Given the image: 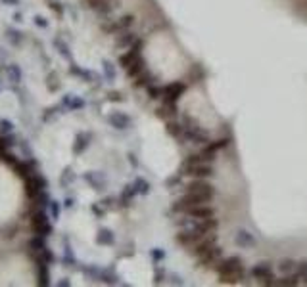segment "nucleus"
Masks as SVG:
<instances>
[{"instance_id": "obj_3", "label": "nucleus", "mask_w": 307, "mask_h": 287, "mask_svg": "<svg viewBox=\"0 0 307 287\" xmlns=\"http://www.w3.org/2000/svg\"><path fill=\"white\" fill-rule=\"evenodd\" d=\"M182 169L188 176H194V178H209L213 174V167L209 163H194V165H186Z\"/></svg>"}, {"instance_id": "obj_14", "label": "nucleus", "mask_w": 307, "mask_h": 287, "mask_svg": "<svg viewBox=\"0 0 307 287\" xmlns=\"http://www.w3.org/2000/svg\"><path fill=\"white\" fill-rule=\"evenodd\" d=\"M27 247H29V249H31V251H33L36 255V253L42 251V249H44L46 245H44V239H42V235H36V237H31V239H29Z\"/></svg>"}, {"instance_id": "obj_31", "label": "nucleus", "mask_w": 307, "mask_h": 287, "mask_svg": "<svg viewBox=\"0 0 307 287\" xmlns=\"http://www.w3.org/2000/svg\"><path fill=\"white\" fill-rule=\"evenodd\" d=\"M52 213H54V216L58 215V205L56 203H52Z\"/></svg>"}, {"instance_id": "obj_16", "label": "nucleus", "mask_w": 307, "mask_h": 287, "mask_svg": "<svg viewBox=\"0 0 307 287\" xmlns=\"http://www.w3.org/2000/svg\"><path fill=\"white\" fill-rule=\"evenodd\" d=\"M38 286H48V268H46V262H38Z\"/></svg>"}, {"instance_id": "obj_28", "label": "nucleus", "mask_w": 307, "mask_h": 287, "mask_svg": "<svg viewBox=\"0 0 307 287\" xmlns=\"http://www.w3.org/2000/svg\"><path fill=\"white\" fill-rule=\"evenodd\" d=\"M109 100H113V102H121L123 98H121V94H117V92H111V94H109Z\"/></svg>"}, {"instance_id": "obj_18", "label": "nucleus", "mask_w": 307, "mask_h": 287, "mask_svg": "<svg viewBox=\"0 0 307 287\" xmlns=\"http://www.w3.org/2000/svg\"><path fill=\"white\" fill-rule=\"evenodd\" d=\"M109 121H111V125L117 126V128H125V126L129 125V119H127L125 115H119V113L111 115V117H109Z\"/></svg>"}, {"instance_id": "obj_19", "label": "nucleus", "mask_w": 307, "mask_h": 287, "mask_svg": "<svg viewBox=\"0 0 307 287\" xmlns=\"http://www.w3.org/2000/svg\"><path fill=\"white\" fill-rule=\"evenodd\" d=\"M298 268V264L294 262V260H282L280 264H278V270L282 272V274H294Z\"/></svg>"}, {"instance_id": "obj_8", "label": "nucleus", "mask_w": 307, "mask_h": 287, "mask_svg": "<svg viewBox=\"0 0 307 287\" xmlns=\"http://www.w3.org/2000/svg\"><path fill=\"white\" fill-rule=\"evenodd\" d=\"M186 90V86L182 85V83H173V85H167L165 88H163V100L167 102V104H175L179 98L182 96V92Z\"/></svg>"}, {"instance_id": "obj_9", "label": "nucleus", "mask_w": 307, "mask_h": 287, "mask_svg": "<svg viewBox=\"0 0 307 287\" xmlns=\"http://www.w3.org/2000/svg\"><path fill=\"white\" fill-rule=\"evenodd\" d=\"M186 216H190V218H194V220H204V218H211V216H215V211L207 205V203H204V205H196V207H190L186 213Z\"/></svg>"}, {"instance_id": "obj_7", "label": "nucleus", "mask_w": 307, "mask_h": 287, "mask_svg": "<svg viewBox=\"0 0 307 287\" xmlns=\"http://www.w3.org/2000/svg\"><path fill=\"white\" fill-rule=\"evenodd\" d=\"M215 245H217L215 233H207V235H204V237L200 239L196 245H192V253H194L196 257H202L204 253H207L209 249H213Z\"/></svg>"}, {"instance_id": "obj_17", "label": "nucleus", "mask_w": 307, "mask_h": 287, "mask_svg": "<svg viewBox=\"0 0 307 287\" xmlns=\"http://www.w3.org/2000/svg\"><path fill=\"white\" fill-rule=\"evenodd\" d=\"M14 169L18 171V174L23 176V178H29V174H31V163H16Z\"/></svg>"}, {"instance_id": "obj_30", "label": "nucleus", "mask_w": 307, "mask_h": 287, "mask_svg": "<svg viewBox=\"0 0 307 287\" xmlns=\"http://www.w3.org/2000/svg\"><path fill=\"white\" fill-rule=\"evenodd\" d=\"M4 4H8V6H14V4H18V0H2Z\"/></svg>"}, {"instance_id": "obj_2", "label": "nucleus", "mask_w": 307, "mask_h": 287, "mask_svg": "<svg viewBox=\"0 0 307 287\" xmlns=\"http://www.w3.org/2000/svg\"><path fill=\"white\" fill-rule=\"evenodd\" d=\"M186 194H192V196L198 198L200 201L209 203V201L213 199V196H215V190H213V186L205 178H196L194 182H190V184L186 186Z\"/></svg>"}, {"instance_id": "obj_15", "label": "nucleus", "mask_w": 307, "mask_h": 287, "mask_svg": "<svg viewBox=\"0 0 307 287\" xmlns=\"http://www.w3.org/2000/svg\"><path fill=\"white\" fill-rule=\"evenodd\" d=\"M142 69H144V65H142V59L138 57L136 61H133V63L127 67V73H129V77H138V75L142 73Z\"/></svg>"}, {"instance_id": "obj_20", "label": "nucleus", "mask_w": 307, "mask_h": 287, "mask_svg": "<svg viewBox=\"0 0 307 287\" xmlns=\"http://www.w3.org/2000/svg\"><path fill=\"white\" fill-rule=\"evenodd\" d=\"M36 260H38V262H46V264H48V262H52V260H54V255L44 247L40 253H36Z\"/></svg>"}, {"instance_id": "obj_5", "label": "nucleus", "mask_w": 307, "mask_h": 287, "mask_svg": "<svg viewBox=\"0 0 307 287\" xmlns=\"http://www.w3.org/2000/svg\"><path fill=\"white\" fill-rule=\"evenodd\" d=\"M252 276L255 280H259V284H265V286H276L273 280V270L267 262H259L257 266L252 268Z\"/></svg>"}, {"instance_id": "obj_6", "label": "nucleus", "mask_w": 307, "mask_h": 287, "mask_svg": "<svg viewBox=\"0 0 307 287\" xmlns=\"http://www.w3.org/2000/svg\"><path fill=\"white\" fill-rule=\"evenodd\" d=\"M31 228H33L38 235H42V237L52 232V226L48 224V218H46L44 213H35V215L31 216Z\"/></svg>"}, {"instance_id": "obj_12", "label": "nucleus", "mask_w": 307, "mask_h": 287, "mask_svg": "<svg viewBox=\"0 0 307 287\" xmlns=\"http://www.w3.org/2000/svg\"><path fill=\"white\" fill-rule=\"evenodd\" d=\"M221 257V249L219 247H213V249H209L207 253H204L202 257H200V264L202 266H209V264H213V262H217V258Z\"/></svg>"}, {"instance_id": "obj_4", "label": "nucleus", "mask_w": 307, "mask_h": 287, "mask_svg": "<svg viewBox=\"0 0 307 287\" xmlns=\"http://www.w3.org/2000/svg\"><path fill=\"white\" fill-rule=\"evenodd\" d=\"M46 188V180L42 176H29L25 180V194L29 196L31 199L38 198Z\"/></svg>"}, {"instance_id": "obj_23", "label": "nucleus", "mask_w": 307, "mask_h": 287, "mask_svg": "<svg viewBox=\"0 0 307 287\" xmlns=\"http://www.w3.org/2000/svg\"><path fill=\"white\" fill-rule=\"evenodd\" d=\"M8 79H10L12 83H18L19 79H21V71H19V67H16V65H10V67H8Z\"/></svg>"}, {"instance_id": "obj_21", "label": "nucleus", "mask_w": 307, "mask_h": 287, "mask_svg": "<svg viewBox=\"0 0 307 287\" xmlns=\"http://www.w3.org/2000/svg\"><path fill=\"white\" fill-rule=\"evenodd\" d=\"M135 42V35H131V33H125V35H121L117 38V46L119 48H125L129 44H133Z\"/></svg>"}, {"instance_id": "obj_29", "label": "nucleus", "mask_w": 307, "mask_h": 287, "mask_svg": "<svg viewBox=\"0 0 307 287\" xmlns=\"http://www.w3.org/2000/svg\"><path fill=\"white\" fill-rule=\"evenodd\" d=\"M167 132L169 134H179V128H177V125H167Z\"/></svg>"}, {"instance_id": "obj_27", "label": "nucleus", "mask_w": 307, "mask_h": 287, "mask_svg": "<svg viewBox=\"0 0 307 287\" xmlns=\"http://www.w3.org/2000/svg\"><path fill=\"white\" fill-rule=\"evenodd\" d=\"M35 23L38 25V27H46V25H48V21H44V18H42V16H36Z\"/></svg>"}, {"instance_id": "obj_25", "label": "nucleus", "mask_w": 307, "mask_h": 287, "mask_svg": "<svg viewBox=\"0 0 307 287\" xmlns=\"http://www.w3.org/2000/svg\"><path fill=\"white\" fill-rule=\"evenodd\" d=\"M238 241H240V243H253L252 235H248L246 232H240V233H238Z\"/></svg>"}, {"instance_id": "obj_10", "label": "nucleus", "mask_w": 307, "mask_h": 287, "mask_svg": "<svg viewBox=\"0 0 307 287\" xmlns=\"http://www.w3.org/2000/svg\"><path fill=\"white\" fill-rule=\"evenodd\" d=\"M202 237H204V235L198 233L194 228H192V230H182V232H179V235H177V241H179L181 245H184V247H192V245H196V243H198Z\"/></svg>"}, {"instance_id": "obj_32", "label": "nucleus", "mask_w": 307, "mask_h": 287, "mask_svg": "<svg viewBox=\"0 0 307 287\" xmlns=\"http://www.w3.org/2000/svg\"><path fill=\"white\" fill-rule=\"evenodd\" d=\"M304 280H306V284H307V272L304 274Z\"/></svg>"}, {"instance_id": "obj_24", "label": "nucleus", "mask_w": 307, "mask_h": 287, "mask_svg": "<svg viewBox=\"0 0 307 287\" xmlns=\"http://www.w3.org/2000/svg\"><path fill=\"white\" fill-rule=\"evenodd\" d=\"M113 241V235H111V232H108V230H102V232L98 233V243H111Z\"/></svg>"}, {"instance_id": "obj_22", "label": "nucleus", "mask_w": 307, "mask_h": 287, "mask_svg": "<svg viewBox=\"0 0 307 287\" xmlns=\"http://www.w3.org/2000/svg\"><path fill=\"white\" fill-rule=\"evenodd\" d=\"M89 138V134H81V136H77V140H75V145H73V151L75 153H79V151H83L85 149V145H87V140Z\"/></svg>"}, {"instance_id": "obj_11", "label": "nucleus", "mask_w": 307, "mask_h": 287, "mask_svg": "<svg viewBox=\"0 0 307 287\" xmlns=\"http://www.w3.org/2000/svg\"><path fill=\"white\" fill-rule=\"evenodd\" d=\"M194 230L202 235H207V233H213L217 228V220L211 216V218H204V220H196V224L192 226Z\"/></svg>"}, {"instance_id": "obj_13", "label": "nucleus", "mask_w": 307, "mask_h": 287, "mask_svg": "<svg viewBox=\"0 0 307 287\" xmlns=\"http://www.w3.org/2000/svg\"><path fill=\"white\" fill-rule=\"evenodd\" d=\"M276 286H284V287L300 286V276H298V274H286L284 278H280V280L276 282Z\"/></svg>"}, {"instance_id": "obj_1", "label": "nucleus", "mask_w": 307, "mask_h": 287, "mask_svg": "<svg viewBox=\"0 0 307 287\" xmlns=\"http://www.w3.org/2000/svg\"><path fill=\"white\" fill-rule=\"evenodd\" d=\"M217 274H219V280H221L223 284H238V282L244 278V266H242V260H240L238 257L225 258L223 262H219Z\"/></svg>"}, {"instance_id": "obj_26", "label": "nucleus", "mask_w": 307, "mask_h": 287, "mask_svg": "<svg viewBox=\"0 0 307 287\" xmlns=\"http://www.w3.org/2000/svg\"><path fill=\"white\" fill-rule=\"evenodd\" d=\"M0 130L2 132H10L12 130V123L10 121H0Z\"/></svg>"}]
</instances>
